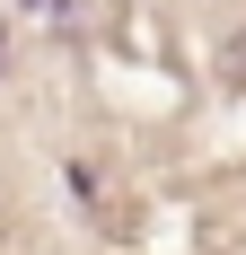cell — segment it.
I'll use <instances>...</instances> for the list:
<instances>
[{
    "mask_svg": "<svg viewBox=\"0 0 246 255\" xmlns=\"http://www.w3.org/2000/svg\"><path fill=\"white\" fill-rule=\"evenodd\" d=\"M238 71H246V44H238Z\"/></svg>",
    "mask_w": 246,
    "mask_h": 255,
    "instance_id": "6da1fadb",
    "label": "cell"
}]
</instances>
